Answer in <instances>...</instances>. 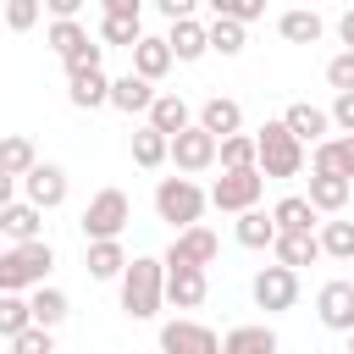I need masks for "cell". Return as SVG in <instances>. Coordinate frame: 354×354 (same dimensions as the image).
<instances>
[{
	"mask_svg": "<svg viewBox=\"0 0 354 354\" xmlns=\"http://www.w3.org/2000/svg\"><path fill=\"white\" fill-rule=\"evenodd\" d=\"M315 238H321V254H332V260H354V221H326Z\"/></svg>",
	"mask_w": 354,
	"mask_h": 354,
	"instance_id": "obj_37",
	"label": "cell"
},
{
	"mask_svg": "<svg viewBox=\"0 0 354 354\" xmlns=\"http://www.w3.org/2000/svg\"><path fill=\"white\" fill-rule=\"evenodd\" d=\"M166 44H171V55L177 61H199L205 50H210V33H205V22H171V33H166Z\"/></svg>",
	"mask_w": 354,
	"mask_h": 354,
	"instance_id": "obj_31",
	"label": "cell"
},
{
	"mask_svg": "<svg viewBox=\"0 0 354 354\" xmlns=\"http://www.w3.org/2000/svg\"><path fill=\"white\" fill-rule=\"evenodd\" d=\"M39 11H44L39 0H6V6H0V22H6L11 33H28V28L39 22Z\"/></svg>",
	"mask_w": 354,
	"mask_h": 354,
	"instance_id": "obj_40",
	"label": "cell"
},
{
	"mask_svg": "<svg viewBox=\"0 0 354 354\" xmlns=\"http://www.w3.org/2000/svg\"><path fill=\"white\" fill-rule=\"evenodd\" d=\"M310 171H332V177H343V183H354V138H326V144H315L310 149Z\"/></svg>",
	"mask_w": 354,
	"mask_h": 354,
	"instance_id": "obj_22",
	"label": "cell"
},
{
	"mask_svg": "<svg viewBox=\"0 0 354 354\" xmlns=\"http://www.w3.org/2000/svg\"><path fill=\"white\" fill-rule=\"evenodd\" d=\"M205 293H210V277H205V271H194V266H166V304L199 310Z\"/></svg>",
	"mask_w": 354,
	"mask_h": 354,
	"instance_id": "obj_17",
	"label": "cell"
},
{
	"mask_svg": "<svg viewBox=\"0 0 354 354\" xmlns=\"http://www.w3.org/2000/svg\"><path fill=\"white\" fill-rule=\"evenodd\" d=\"M205 205H210V194H205L194 177H160V183H155V216H160V221H171L177 232L199 227Z\"/></svg>",
	"mask_w": 354,
	"mask_h": 354,
	"instance_id": "obj_3",
	"label": "cell"
},
{
	"mask_svg": "<svg viewBox=\"0 0 354 354\" xmlns=\"http://www.w3.org/2000/svg\"><path fill=\"white\" fill-rule=\"evenodd\" d=\"M44 39H50V50H55L61 61H72V55H77L83 44H94L83 22H50V33H44Z\"/></svg>",
	"mask_w": 354,
	"mask_h": 354,
	"instance_id": "obj_36",
	"label": "cell"
},
{
	"mask_svg": "<svg viewBox=\"0 0 354 354\" xmlns=\"http://www.w3.org/2000/svg\"><path fill=\"white\" fill-rule=\"evenodd\" d=\"M260 194H266L260 166H249V171H221V177L210 183V205H216V210H227V216L260 210Z\"/></svg>",
	"mask_w": 354,
	"mask_h": 354,
	"instance_id": "obj_6",
	"label": "cell"
},
{
	"mask_svg": "<svg viewBox=\"0 0 354 354\" xmlns=\"http://www.w3.org/2000/svg\"><path fill=\"white\" fill-rule=\"evenodd\" d=\"M116 288H122V315L127 321H155L160 304H166V266L155 254H133Z\"/></svg>",
	"mask_w": 354,
	"mask_h": 354,
	"instance_id": "obj_1",
	"label": "cell"
},
{
	"mask_svg": "<svg viewBox=\"0 0 354 354\" xmlns=\"http://www.w3.org/2000/svg\"><path fill=\"white\" fill-rule=\"evenodd\" d=\"M271 221H277V232H315V205L304 199V194H282L277 205H271Z\"/></svg>",
	"mask_w": 354,
	"mask_h": 354,
	"instance_id": "obj_24",
	"label": "cell"
},
{
	"mask_svg": "<svg viewBox=\"0 0 354 354\" xmlns=\"http://www.w3.org/2000/svg\"><path fill=\"white\" fill-rule=\"evenodd\" d=\"M171 166H177V177H199V171H210V166H216V138L194 122L188 133L171 138Z\"/></svg>",
	"mask_w": 354,
	"mask_h": 354,
	"instance_id": "obj_11",
	"label": "cell"
},
{
	"mask_svg": "<svg viewBox=\"0 0 354 354\" xmlns=\"http://www.w3.org/2000/svg\"><path fill=\"white\" fill-rule=\"evenodd\" d=\"M221 354H277V332L260 321V326H232L221 337Z\"/></svg>",
	"mask_w": 354,
	"mask_h": 354,
	"instance_id": "obj_30",
	"label": "cell"
},
{
	"mask_svg": "<svg viewBox=\"0 0 354 354\" xmlns=\"http://www.w3.org/2000/svg\"><path fill=\"white\" fill-rule=\"evenodd\" d=\"M221 254V238L199 221V227H188V232H177L171 238V249L160 254V266H194V271H210V260Z\"/></svg>",
	"mask_w": 354,
	"mask_h": 354,
	"instance_id": "obj_8",
	"label": "cell"
},
{
	"mask_svg": "<svg viewBox=\"0 0 354 354\" xmlns=\"http://www.w3.org/2000/svg\"><path fill=\"white\" fill-rule=\"evenodd\" d=\"M33 166H39V149H33V138H28V133H0V171L22 183Z\"/></svg>",
	"mask_w": 354,
	"mask_h": 354,
	"instance_id": "obj_26",
	"label": "cell"
},
{
	"mask_svg": "<svg viewBox=\"0 0 354 354\" xmlns=\"http://www.w3.org/2000/svg\"><path fill=\"white\" fill-rule=\"evenodd\" d=\"M249 293H254V304H260L266 315H282V310L299 304V271H288V266H266V271H254Z\"/></svg>",
	"mask_w": 354,
	"mask_h": 354,
	"instance_id": "obj_7",
	"label": "cell"
},
{
	"mask_svg": "<svg viewBox=\"0 0 354 354\" xmlns=\"http://www.w3.org/2000/svg\"><path fill=\"white\" fill-rule=\"evenodd\" d=\"M216 160H221V171H249V166L260 160L254 133H232V138H221V144H216Z\"/></svg>",
	"mask_w": 354,
	"mask_h": 354,
	"instance_id": "obj_34",
	"label": "cell"
},
{
	"mask_svg": "<svg viewBox=\"0 0 354 354\" xmlns=\"http://www.w3.org/2000/svg\"><path fill=\"white\" fill-rule=\"evenodd\" d=\"M6 205H17V177L0 171V210H6Z\"/></svg>",
	"mask_w": 354,
	"mask_h": 354,
	"instance_id": "obj_47",
	"label": "cell"
},
{
	"mask_svg": "<svg viewBox=\"0 0 354 354\" xmlns=\"http://www.w3.org/2000/svg\"><path fill=\"white\" fill-rule=\"evenodd\" d=\"M28 326H33L28 299H22V293H0V337H6V343H17Z\"/></svg>",
	"mask_w": 354,
	"mask_h": 354,
	"instance_id": "obj_35",
	"label": "cell"
},
{
	"mask_svg": "<svg viewBox=\"0 0 354 354\" xmlns=\"http://www.w3.org/2000/svg\"><path fill=\"white\" fill-rule=\"evenodd\" d=\"M194 122H199V127L221 144V138L243 133V105H238V100H227V94H210V100L199 105V116H194Z\"/></svg>",
	"mask_w": 354,
	"mask_h": 354,
	"instance_id": "obj_16",
	"label": "cell"
},
{
	"mask_svg": "<svg viewBox=\"0 0 354 354\" xmlns=\"http://www.w3.org/2000/svg\"><path fill=\"white\" fill-rule=\"evenodd\" d=\"M160 354H221V337H216L205 321L177 315V321L160 326Z\"/></svg>",
	"mask_w": 354,
	"mask_h": 354,
	"instance_id": "obj_9",
	"label": "cell"
},
{
	"mask_svg": "<svg viewBox=\"0 0 354 354\" xmlns=\"http://www.w3.org/2000/svg\"><path fill=\"white\" fill-rule=\"evenodd\" d=\"M11 354H55V337H50L44 326H28V332L11 343Z\"/></svg>",
	"mask_w": 354,
	"mask_h": 354,
	"instance_id": "obj_43",
	"label": "cell"
},
{
	"mask_svg": "<svg viewBox=\"0 0 354 354\" xmlns=\"http://www.w3.org/2000/svg\"><path fill=\"white\" fill-rule=\"evenodd\" d=\"M144 39V6L138 0H105V17H100V44H138Z\"/></svg>",
	"mask_w": 354,
	"mask_h": 354,
	"instance_id": "obj_10",
	"label": "cell"
},
{
	"mask_svg": "<svg viewBox=\"0 0 354 354\" xmlns=\"http://www.w3.org/2000/svg\"><path fill=\"white\" fill-rule=\"evenodd\" d=\"M171 66H177V55H171L166 33H144V39L133 44V72H138L144 83H160V77H166Z\"/></svg>",
	"mask_w": 354,
	"mask_h": 354,
	"instance_id": "obj_15",
	"label": "cell"
},
{
	"mask_svg": "<svg viewBox=\"0 0 354 354\" xmlns=\"http://www.w3.org/2000/svg\"><path fill=\"white\" fill-rule=\"evenodd\" d=\"M127 149H133V166H144V171H155V166H166V160H171V138H160L149 122L133 133V144H127Z\"/></svg>",
	"mask_w": 354,
	"mask_h": 354,
	"instance_id": "obj_32",
	"label": "cell"
},
{
	"mask_svg": "<svg viewBox=\"0 0 354 354\" xmlns=\"http://www.w3.org/2000/svg\"><path fill=\"white\" fill-rule=\"evenodd\" d=\"M28 310H33V326L55 332V326L72 315V299H66L61 288H33V293H28Z\"/></svg>",
	"mask_w": 354,
	"mask_h": 354,
	"instance_id": "obj_27",
	"label": "cell"
},
{
	"mask_svg": "<svg viewBox=\"0 0 354 354\" xmlns=\"http://www.w3.org/2000/svg\"><path fill=\"white\" fill-rule=\"evenodd\" d=\"M277 33H282L288 44H315V39L326 33V22H321L315 11L299 6V11H282V17H277Z\"/></svg>",
	"mask_w": 354,
	"mask_h": 354,
	"instance_id": "obj_33",
	"label": "cell"
},
{
	"mask_svg": "<svg viewBox=\"0 0 354 354\" xmlns=\"http://www.w3.org/2000/svg\"><path fill=\"white\" fill-rule=\"evenodd\" d=\"M348 266H354V260H348ZM348 282H354V277H348Z\"/></svg>",
	"mask_w": 354,
	"mask_h": 354,
	"instance_id": "obj_49",
	"label": "cell"
},
{
	"mask_svg": "<svg viewBox=\"0 0 354 354\" xmlns=\"http://www.w3.org/2000/svg\"><path fill=\"white\" fill-rule=\"evenodd\" d=\"M66 194H72V183H66V171H61L55 160H39V166L22 177V199H28L33 210H55V205H66Z\"/></svg>",
	"mask_w": 354,
	"mask_h": 354,
	"instance_id": "obj_12",
	"label": "cell"
},
{
	"mask_svg": "<svg viewBox=\"0 0 354 354\" xmlns=\"http://www.w3.org/2000/svg\"><path fill=\"white\" fill-rule=\"evenodd\" d=\"M348 194H354V183L332 177V171H310V194H304V199L315 205V216H343Z\"/></svg>",
	"mask_w": 354,
	"mask_h": 354,
	"instance_id": "obj_21",
	"label": "cell"
},
{
	"mask_svg": "<svg viewBox=\"0 0 354 354\" xmlns=\"http://www.w3.org/2000/svg\"><path fill=\"white\" fill-rule=\"evenodd\" d=\"M83 271H88L94 282H122V271H127V249H122V238H116V243H88Z\"/></svg>",
	"mask_w": 354,
	"mask_h": 354,
	"instance_id": "obj_25",
	"label": "cell"
},
{
	"mask_svg": "<svg viewBox=\"0 0 354 354\" xmlns=\"http://www.w3.org/2000/svg\"><path fill=\"white\" fill-rule=\"evenodd\" d=\"M282 127L299 138V144H326V138H337L332 133V111H321V105H310V100H293L288 111H282Z\"/></svg>",
	"mask_w": 354,
	"mask_h": 354,
	"instance_id": "obj_14",
	"label": "cell"
},
{
	"mask_svg": "<svg viewBox=\"0 0 354 354\" xmlns=\"http://www.w3.org/2000/svg\"><path fill=\"white\" fill-rule=\"evenodd\" d=\"M205 33H210V50H216V55H243V28H238V22L210 17V28H205Z\"/></svg>",
	"mask_w": 354,
	"mask_h": 354,
	"instance_id": "obj_38",
	"label": "cell"
},
{
	"mask_svg": "<svg viewBox=\"0 0 354 354\" xmlns=\"http://www.w3.org/2000/svg\"><path fill=\"white\" fill-rule=\"evenodd\" d=\"M315 315H321L326 332H354V282H348V277L321 282V293H315Z\"/></svg>",
	"mask_w": 354,
	"mask_h": 354,
	"instance_id": "obj_13",
	"label": "cell"
},
{
	"mask_svg": "<svg viewBox=\"0 0 354 354\" xmlns=\"http://www.w3.org/2000/svg\"><path fill=\"white\" fill-rule=\"evenodd\" d=\"M0 238H11V243H39V238H44V210H33L28 199L6 205V210H0Z\"/></svg>",
	"mask_w": 354,
	"mask_h": 354,
	"instance_id": "obj_19",
	"label": "cell"
},
{
	"mask_svg": "<svg viewBox=\"0 0 354 354\" xmlns=\"http://www.w3.org/2000/svg\"><path fill=\"white\" fill-rule=\"evenodd\" d=\"M348 354H354V332H348Z\"/></svg>",
	"mask_w": 354,
	"mask_h": 354,
	"instance_id": "obj_48",
	"label": "cell"
},
{
	"mask_svg": "<svg viewBox=\"0 0 354 354\" xmlns=\"http://www.w3.org/2000/svg\"><path fill=\"white\" fill-rule=\"evenodd\" d=\"M160 138H177V133H188L194 127V111H188V100L183 94H155V105H149V116H144Z\"/></svg>",
	"mask_w": 354,
	"mask_h": 354,
	"instance_id": "obj_18",
	"label": "cell"
},
{
	"mask_svg": "<svg viewBox=\"0 0 354 354\" xmlns=\"http://www.w3.org/2000/svg\"><path fill=\"white\" fill-rule=\"evenodd\" d=\"M337 39H343V50H354V6L337 17Z\"/></svg>",
	"mask_w": 354,
	"mask_h": 354,
	"instance_id": "obj_46",
	"label": "cell"
},
{
	"mask_svg": "<svg viewBox=\"0 0 354 354\" xmlns=\"http://www.w3.org/2000/svg\"><path fill=\"white\" fill-rule=\"evenodd\" d=\"M66 100H72L77 111H100V105H111V77H105V72L66 77Z\"/></svg>",
	"mask_w": 354,
	"mask_h": 354,
	"instance_id": "obj_28",
	"label": "cell"
},
{
	"mask_svg": "<svg viewBox=\"0 0 354 354\" xmlns=\"http://www.w3.org/2000/svg\"><path fill=\"white\" fill-rule=\"evenodd\" d=\"M160 17L166 22H188L194 17V0H160Z\"/></svg>",
	"mask_w": 354,
	"mask_h": 354,
	"instance_id": "obj_45",
	"label": "cell"
},
{
	"mask_svg": "<svg viewBox=\"0 0 354 354\" xmlns=\"http://www.w3.org/2000/svg\"><path fill=\"white\" fill-rule=\"evenodd\" d=\"M100 61H105V44L94 39V44H83V50H77L72 61H61V66H66V77H83V72H100Z\"/></svg>",
	"mask_w": 354,
	"mask_h": 354,
	"instance_id": "obj_42",
	"label": "cell"
},
{
	"mask_svg": "<svg viewBox=\"0 0 354 354\" xmlns=\"http://www.w3.org/2000/svg\"><path fill=\"white\" fill-rule=\"evenodd\" d=\"M271 254H277V266L299 271V266H315V260H321V238H315V232H277Z\"/></svg>",
	"mask_w": 354,
	"mask_h": 354,
	"instance_id": "obj_23",
	"label": "cell"
},
{
	"mask_svg": "<svg viewBox=\"0 0 354 354\" xmlns=\"http://www.w3.org/2000/svg\"><path fill=\"white\" fill-rule=\"evenodd\" d=\"M232 238H238L243 249H271V243H277V221H271V210H243V216L232 221Z\"/></svg>",
	"mask_w": 354,
	"mask_h": 354,
	"instance_id": "obj_29",
	"label": "cell"
},
{
	"mask_svg": "<svg viewBox=\"0 0 354 354\" xmlns=\"http://www.w3.org/2000/svg\"><path fill=\"white\" fill-rule=\"evenodd\" d=\"M332 127H337L343 138H354V94H337V100H332Z\"/></svg>",
	"mask_w": 354,
	"mask_h": 354,
	"instance_id": "obj_44",
	"label": "cell"
},
{
	"mask_svg": "<svg viewBox=\"0 0 354 354\" xmlns=\"http://www.w3.org/2000/svg\"><path fill=\"white\" fill-rule=\"evenodd\" d=\"M111 105H116L122 116H149V105H155V83H144L138 72L111 77Z\"/></svg>",
	"mask_w": 354,
	"mask_h": 354,
	"instance_id": "obj_20",
	"label": "cell"
},
{
	"mask_svg": "<svg viewBox=\"0 0 354 354\" xmlns=\"http://www.w3.org/2000/svg\"><path fill=\"white\" fill-rule=\"evenodd\" d=\"M326 83H332L337 94H354V50H337V55L326 61Z\"/></svg>",
	"mask_w": 354,
	"mask_h": 354,
	"instance_id": "obj_41",
	"label": "cell"
},
{
	"mask_svg": "<svg viewBox=\"0 0 354 354\" xmlns=\"http://www.w3.org/2000/svg\"><path fill=\"white\" fill-rule=\"evenodd\" d=\"M127 221H133V205H127L122 188H100V194L83 205V216H77V227H83L88 243H116V238L127 232Z\"/></svg>",
	"mask_w": 354,
	"mask_h": 354,
	"instance_id": "obj_4",
	"label": "cell"
},
{
	"mask_svg": "<svg viewBox=\"0 0 354 354\" xmlns=\"http://www.w3.org/2000/svg\"><path fill=\"white\" fill-rule=\"evenodd\" d=\"M210 11L227 17V22H238V28H249L254 17H266V0H210Z\"/></svg>",
	"mask_w": 354,
	"mask_h": 354,
	"instance_id": "obj_39",
	"label": "cell"
},
{
	"mask_svg": "<svg viewBox=\"0 0 354 354\" xmlns=\"http://www.w3.org/2000/svg\"><path fill=\"white\" fill-rule=\"evenodd\" d=\"M50 266H55V249H50V238L0 249V293H22V299H28L33 288H44Z\"/></svg>",
	"mask_w": 354,
	"mask_h": 354,
	"instance_id": "obj_2",
	"label": "cell"
},
{
	"mask_svg": "<svg viewBox=\"0 0 354 354\" xmlns=\"http://www.w3.org/2000/svg\"><path fill=\"white\" fill-rule=\"evenodd\" d=\"M254 149H260V160H254L260 177H299V171H304V144L282 127V116L254 133Z\"/></svg>",
	"mask_w": 354,
	"mask_h": 354,
	"instance_id": "obj_5",
	"label": "cell"
}]
</instances>
